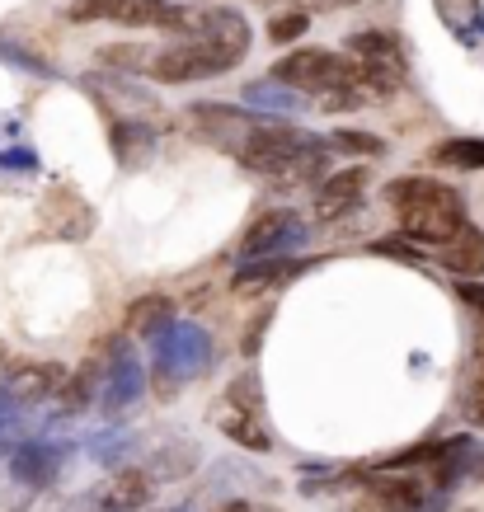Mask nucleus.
Returning <instances> with one entry per match:
<instances>
[{
  "instance_id": "obj_26",
  "label": "nucleus",
  "mask_w": 484,
  "mask_h": 512,
  "mask_svg": "<svg viewBox=\"0 0 484 512\" xmlns=\"http://www.w3.org/2000/svg\"><path fill=\"white\" fill-rule=\"evenodd\" d=\"M433 160L438 165H452V170H484V137H452L433 146Z\"/></svg>"
},
{
  "instance_id": "obj_19",
  "label": "nucleus",
  "mask_w": 484,
  "mask_h": 512,
  "mask_svg": "<svg viewBox=\"0 0 484 512\" xmlns=\"http://www.w3.org/2000/svg\"><path fill=\"white\" fill-rule=\"evenodd\" d=\"M165 325H174V301L170 296H137L132 301V311H127V334L132 339H151V334H160Z\"/></svg>"
},
{
  "instance_id": "obj_6",
  "label": "nucleus",
  "mask_w": 484,
  "mask_h": 512,
  "mask_svg": "<svg viewBox=\"0 0 484 512\" xmlns=\"http://www.w3.org/2000/svg\"><path fill=\"white\" fill-rule=\"evenodd\" d=\"M466 226V207H461V193H447V198H433V202H419L400 212V235L414 240V245H452L456 235Z\"/></svg>"
},
{
  "instance_id": "obj_32",
  "label": "nucleus",
  "mask_w": 484,
  "mask_h": 512,
  "mask_svg": "<svg viewBox=\"0 0 484 512\" xmlns=\"http://www.w3.org/2000/svg\"><path fill=\"white\" fill-rule=\"evenodd\" d=\"M273 325V301H268L264 311H254V320L245 325V339H240V353L245 357H259V348H264V329Z\"/></svg>"
},
{
  "instance_id": "obj_5",
  "label": "nucleus",
  "mask_w": 484,
  "mask_h": 512,
  "mask_svg": "<svg viewBox=\"0 0 484 512\" xmlns=\"http://www.w3.org/2000/svg\"><path fill=\"white\" fill-rule=\"evenodd\" d=\"M174 33H193L198 43H217L231 57H245L254 43L250 19L240 15V10H231V5H179Z\"/></svg>"
},
{
  "instance_id": "obj_33",
  "label": "nucleus",
  "mask_w": 484,
  "mask_h": 512,
  "mask_svg": "<svg viewBox=\"0 0 484 512\" xmlns=\"http://www.w3.org/2000/svg\"><path fill=\"white\" fill-rule=\"evenodd\" d=\"M0 57H5V62H15V66H24L29 76H57V71H52V66L43 62V57H33V52H24L19 43H0Z\"/></svg>"
},
{
  "instance_id": "obj_20",
  "label": "nucleus",
  "mask_w": 484,
  "mask_h": 512,
  "mask_svg": "<svg viewBox=\"0 0 484 512\" xmlns=\"http://www.w3.org/2000/svg\"><path fill=\"white\" fill-rule=\"evenodd\" d=\"M118 24H127V29H165V33H174V24H179V5H170V0H123Z\"/></svg>"
},
{
  "instance_id": "obj_29",
  "label": "nucleus",
  "mask_w": 484,
  "mask_h": 512,
  "mask_svg": "<svg viewBox=\"0 0 484 512\" xmlns=\"http://www.w3.org/2000/svg\"><path fill=\"white\" fill-rule=\"evenodd\" d=\"M329 151H344V156H386V141L376 132H358V127H339L329 132Z\"/></svg>"
},
{
  "instance_id": "obj_12",
  "label": "nucleus",
  "mask_w": 484,
  "mask_h": 512,
  "mask_svg": "<svg viewBox=\"0 0 484 512\" xmlns=\"http://www.w3.org/2000/svg\"><path fill=\"white\" fill-rule=\"evenodd\" d=\"M484 470V451L475 437H452V442H442L438 461H433V489H452L461 484L466 475H480Z\"/></svg>"
},
{
  "instance_id": "obj_13",
  "label": "nucleus",
  "mask_w": 484,
  "mask_h": 512,
  "mask_svg": "<svg viewBox=\"0 0 484 512\" xmlns=\"http://www.w3.org/2000/svg\"><path fill=\"white\" fill-rule=\"evenodd\" d=\"M151 494H156V475H151L146 466H127L109 480V489H104V498H99V508L104 512H141L146 503H151Z\"/></svg>"
},
{
  "instance_id": "obj_10",
  "label": "nucleus",
  "mask_w": 484,
  "mask_h": 512,
  "mask_svg": "<svg viewBox=\"0 0 484 512\" xmlns=\"http://www.w3.org/2000/svg\"><path fill=\"white\" fill-rule=\"evenodd\" d=\"M188 123H193V132H203V137H212L217 146L235 151V146H240V141L259 127V118H254V113H245V109H231V104H193Z\"/></svg>"
},
{
  "instance_id": "obj_28",
  "label": "nucleus",
  "mask_w": 484,
  "mask_h": 512,
  "mask_svg": "<svg viewBox=\"0 0 484 512\" xmlns=\"http://www.w3.org/2000/svg\"><path fill=\"white\" fill-rule=\"evenodd\" d=\"M226 404H231L235 414H245V419H259V409H264V386H259V372H240L226 386Z\"/></svg>"
},
{
  "instance_id": "obj_35",
  "label": "nucleus",
  "mask_w": 484,
  "mask_h": 512,
  "mask_svg": "<svg viewBox=\"0 0 484 512\" xmlns=\"http://www.w3.org/2000/svg\"><path fill=\"white\" fill-rule=\"evenodd\" d=\"M217 512H282L273 503H259V498H231V503H221Z\"/></svg>"
},
{
  "instance_id": "obj_1",
  "label": "nucleus",
  "mask_w": 484,
  "mask_h": 512,
  "mask_svg": "<svg viewBox=\"0 0 484 512\" xmlns=\"http://www.w3.org/2000/svg\"><path fill=\"white\" fill-rule=\"evenodd\" d=\"M348 52H353V85H362V90H372V94H395L405 85L409 62L395 33L362 29V33H353Z\"/></svg>"
},
{
  "instance_id": "obj_25",
  "label": "nucleus",
  "mask_w": 484,
  "mask_h": 512,
  "mask_svg": "<svg viewBox=\"0 0 484 512\" xmlns=\"http://www.w3.org/2000/svg\"><path fill=\"white\" fill-rule=\"evenodd\" d=\"M452 188L438 184V179H395L391 188H386V202H391L395 212H409V207H419V202H433V198H447Z\"/></svg>"
},
{
  "instance_id": "obj_38",
  "label": "nucleus",
  "mask_w": 484,
  "mask_h": 512,
  "mask_svg": "<svg viewBox=\"0 0 484 512\" xmlns=\"http://www.w3.org/2000/svg\"><path fill=\"white\" fill-rule=\"evenodd\" d=\"M475 423H484V414H480V419H475Z\"/></svg>"
},
{
  "instance_id": "obj_14",
  "label": "nucleus",
  "mask_w": 484,
  "mask_h": 512,
  "mask_svg": "<svg viewBox=\"0 0 484 512\" xmlns=\"http://www.w3.org/2000/svg\"><path fill=\"white\" fill-rule=\"evenodd\" d=\"M362 188H367V170H362V165L325 174V184L315 188V217L329 221V217H339V212H348V207L362 198Z\"/></svg>"
},
{
  "instance_id": "obj_27",
  "label": "nucleus",
  "mask_w": 484,
  "mask_h": 512,
  "mask_svg": "<svg viewBox=\"0 0 484 512\" xmlns=\"http://www.w3.org/2000/svg\"><path fill=\"white\" fill-rule=\"evenodd\" d=\"M221 433L245 451H273V433H268L259 419H245V414H226V419H221Z\"/></svg>"
},
{
  "instance_id": "obj_36",
  "label": "nucleus",
  "mask_w": 484,
  "mask_h": 512,
  "mask_svg": "<svg viewBox=\"0 0 484 512\" xmlns=\"http://www.w3.org/2000/svg\"><path fill=\"white\" fill-rule=\"evenodd\" d=\"M325 5H358V0H325Z\"/></svg>"
},
{
  "instance_id": "obj_30",
  "label": "nucleus",
  "mask_w": 484,
  "mask_h": 512,
  "mask_svg": "<svg viewBox=\"0 0 484 512\" xmlns=\"http://www.w3.org/2000/svg\"><path fill=\"white\" fill-rule=\"evenodd\" d=\"M306 29H311V15H306V10H282V15L268 19V43H297Z\"/></svg>"
},
{
  "instance_id": "obj_15",
  "label": "nucleus",
  "mask_w": 484,
  "mask_h": 512,
  "mask_svg": "<svg viewBox=\"0 0 484 512\" xmlns=\"http://www.w3.org/2000/svg\"><path fill=\"white\" fill-rule=\"evenodd\" d=\"M442 268L461 282H480L484 278V231L480 226H461L452 245H442Z\"/></svg>"
},
{
  "instance_id": "obj_2",
  "label": "nucleus",
  "mask_w": 484,
  "mask_h": 512,
  "mask_svg": "<svg viewBox=\"0 0 484 512\" xmlns=\"http://www.w3.org/2000/svg\"><path fill=\"white\" fill-rule=\"evenodd\" d=\"M273 80L297 94H329L353 85V57H339L329 47H301L273 66Z\"/></svg>"
},
{
  "instance_id": "obj_3",
  "label": "nucleus",
  "mask_w": 484,
  "mask_h": 512,
  "mask_svg": "<svg viewBox=\"0 0 484 512\" xmlns=\"http://www.w3.org/2000/svg\"><path fill=\"white\" fill-rule=\"evenodd\" d=\"M240 57H231L226 47L217 43H198V38H188V43H174V47H160L156 62L146 76L160 80V85H188V80H212V76H226Z\"/></svg>"
},
{
  "instance_id": "obj_9",
  "label": "nucleus",
  "mask_w": 484,
  "mask_h": 512,
  "mask_svg": "<svg viewBox=\"0 0 484 512\" xmlns=\"http://www.w3.org/2000/svg\"><path fill=\"white\" fill-rule=\"evenodd\" d=\"M62 461H66V442H19L10 451V475L24 489H47L62 475Z\"/></svg>"
},
{
  "instance_id": "obj_4",
  "label": "nucleus",
  "mask_w": 484,
  "mask_h": 512,
  "mask_svg": "<svg viewBox=\"0 0 484 512\" xmlns=\"http://www.w3.org/2000/svg\"><path fill=\"white\" fill-rule=\"evenodd\" d=\"M212 362V339L198 325H165L156 334V376L165 381V390L188 381V376H203Z\"/></svg>"
},
{
  "instance_id": "obj_34",
  "label": "nucleus",
  "mask_w": 484,
  "mask_h": 512,
  "mask_svg": "<svg viewBox=\"0 0 484 512\" xmlns=\"http://www.w3.org/2000/svg\"><path fill=\"white\" fill-rule=\"evenodd\" d=\"M376 254H386V259H400V264H423V249L414 245V240H405V235H400V240H376Z\"/></svg>"
},
{
  "instance_id": "obj_24",
  "label": "nucleus",
  "mask_w": 484,
  "mask_h": 512,
  "mask_svg": "<svg viewBox=\"0 0 484 512\" xmlns=\"http://www.w3.org/2000/svg\"><path fill=\"white\" fill-rule=\"evenodd\" d=\"M245 104L259 113H297L301 109V94L287 90V85H278V80H254L250 90H245Z\"/></svg>"
},
{
  "instance_id": "obj_18",
  "label": "nucleus",
  "mask_w": 484,
  "mask_h": 512,
  "mask_svg": "<svg viewBox=\"0 0 484 512\" xmlns=\"http://www.w3.org/2000/svg\"><path fill=\"white\" fill-rule=\"evenodd\" d=\"M156 151V127L141 123V118H118L113 123V156L118 165H141V160Z\"/></svg>"
},
{
  "instance_id": "obj_23",
  "label": "nucleus",
  "mask_w": 484,
  "mask_h": 512,
  "mask_svg": "<svg viewBox=\"0 0 484 512\" xmlns=\"http://www.w3.org/2000/svg\"><path fill=\"white\" fill-rule=\"evenodd\" d=\"M193 466H198V447H188V442H165V447L151 451V461H146V470L160 480H184V475H193Z\"/></svg>"
},
{
  "instance_id": "obj_8",
  "label": "nucleus",
  "mask_w": 484,
  "mask_h": 512,
  "mask_svg": "<svg viewBox=\"0 0 484 512\" xmlns=\"http://www.w3.org/2000/svg\"><path fill=\"white\" fill-rule=\"evenodd\" d=\"M301 235H306V221L297 212H287V207H273L264 217L254 221L245 240H240V259H268V254H287V249L297 245Z\"/></svg>"
},
{
  "instance_id": "obj_16",
  "label": "nucleus",
  "mask_w": 484,
  "mask_h": 512,
  "mask_svg": "<svg viewBox=\"0 0 484 512\" xmlns=\"http://www.w3.org/2000/svg\"><path fill=\"white\" fill-rule=\"evenodd\" d=\"M301 268V259H292V254H268V259H245V268L231 278L235 292H268V287H278V282H287L292 273Z\"/></svg>"
},
{
  "instance_id": "obj_11",
  "label": "nucleus",
  "mask_w": 484,
  "mask_h": 512,
  "mask_svg": "<svg viewBox=\"0 0 484 512\" xmlns=\"http://www.w3.org/2000/svg\"><path fill=\"white\" fill-rule=\"evenodd\" d=\"M66 367L62 362H33V367H19V372H10L5 376V395L19 404V409H33V404H43V400H52L57 390L66 386Z\"/></svg>"
},
{
  "instance_id": "obj_7",
  "label": "nucleus",
  "mask_w": 484,
  "mask_h": 512,
  "mask_svg": "<svg viewBox=\"0 0 484 512\" xmlns=\"http://www.w3.org/2000/svg\"><path fill=\"white\" fill-rule=\"evenodd\" d=\"M306 141H311V132H297V127H287V123H259L250 137L235 146V160H240L245 170L268 179L287 156H297Z\"/></svg>"
},
{
  "instance_id": "obj_22",
  "label": "nucleus",
  "mask_w": 484,
  "mask_h": 512,
  "mask_svg": "<svg viewBox=\"0 0 484 512\" xmlns=\"http://www.w3.org/2000/svg\"><path fill=\"white\" fill-rule=\"evenodd\" d=\"M99 381H104L99 362H85L80 372L66 376V386L57 390V404H62V414H85V409H90V400L99 395Z\"/></svg>"
},
{
  "instance_id": "obj_31",
  "label": "nucleus",
  "mask_w": 484,
  "mask_h": 512,
  "mask_svg": "<svg viewBox=\"0 0 484 512\" xmlns=\"http://www.w3.org/2000/svg\"><path fill=\"white\" fill-rule=\"evenodd\" d=\"M118 10H123V0H76V5H71V19H76V24H99V19L118 24Z\"/></svg>"
},
{
  "instance_id": "obj_37",
  "label": "nucleus",
  "mask_w": 484,
  "mask_h": 512,
  "mask_svg": "<svg viewBox=\"0 0 484 512\" xmlns=\"http://www.w3.org/2000/svg\"><path fill=\"white\" fill-rule=\"evenodd\" d=\"M174 512H193V503H184V508H174Z\"/></svg>"
},
{
  "instance_id": "obj_17",
  "label": "nucleus",
  "mask_w": 484,
  "mask_h": 512,
  "mask_svg": "<svg viewBox=\"0 0 484 512\" xmlns=\"http://www.w3.org/2000/svg\"><path fill=\"white\" fill-rule=\"evenodd\" d=\"M141 390H146V372H141V362L132 357V348H118L113 353V372H109V390H104V404L109 409H127V404L137 400Z\"/></svg>"
},
{
  "instance_id": "obj_21",
  "label": "nucleus",
  "mask_w": 484,
  "mask_h": 512,
  "mask_svg": "<svg viewBox=\"0 0 484 512\" xmlns=\"http://www.w3.org/2000/svg\"><path fill=\"white\" fill-rule=\"evenodd\" d=\"M94 62L109 66L113 76H146L151 71V62H156V47L146 43H109L94 52Z\"/></svg>"
}]
</instances>
